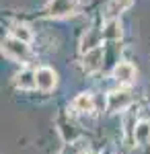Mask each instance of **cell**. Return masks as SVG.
Wrapping results in <instances>:
<instances>
[{
  "instance_id": "6da1fadb",
  "label": "cell",
  "mask_w": 150,
  "mask_h": 154,
  "mask_svg": "<svg viewBox=\"0 0 150 154\" xmlns=\"http://www.w3.org/2000/svg\"><path fill=\"white\" fill-rule=\"evenodd\" d=\"M78 11V0H49L45 6V17L49 19H66Z\"/></svg>"
},
{
  "instance_id": "7a4b0ae2",
  "label": "cell",
  "mask_w": 150,
  "mask_h": 154,
  "mask_svg": "<svg viewBox=\"0 0 150 154\" xmlns=\"http://www.w3.org/2000/svg\"><path fill=\"white\" fill-rule=\"evenodd\" d=\"M2 54L14 62H27L31 51H29V43H23L14 37H6L2 41Z\"/></svg>"
},
{
  "instance_id": "3957f363",
  "label": "cell",
  "mask_w": 150,
  "mask_h": 154,
  "mask_svg": "<svg viewBox=\"0 0 150 154\" xmlns=\"http://www.w3.org/2000/svg\"><path fill=\"white\" fill-rule=\"evenodd\" d=\"M130 105H132V93L126 91V88L111 91V93L107 95V113H119V111H126Z\"/></svg>"
},
{
  "instance_id": "277c9868",
  "label": "cell",
  "mask_w": 150,
  "mask_h": 154,
  "mask_svg": "<svg viewBox=\"0 0 150 154\" xmlns=\"http://www.w3.org/2000/svg\"><path fill=\"white\" fill-rule=\"evenodd\" d=\"M35 78H37V88L43 91V93L54 91L56 84H58V74L52 70V68H47V66H41L39 70L35 72Z\"/></svg>"
},
{
  "instance_id": "5b68a950",
  "label": "cell",
  "mask_w": 150,
  "mask_h": 154,
  "mask_svg": "<svg viewBox=\"0 0 150 154\" xmlns=\"http://www.w3.org/2000/svg\"><path fill=\"white\" fill-rule=\"evenodd\" d=\"M113 80H117L119 84H130L136 80V68L130 62H117L113 72H111Z\"/></svg>"
},
{
  "instance_id": "8992f818",
  "label": "cell",
  "mask_w": 150,
  "mask_h": 154,
  "mask_svg": "<svg viewBox=\"0 0 150 154\" xmlns=\"http://www.w3.org/2000/svg\"><path fill=\"white\" fill-rule=\"evenodd\" d=\"M103 58H105L103 48L91 49V51H86L84 58H82V68H84L86 72H97L101 66H103Z\"/></svg>"
},
{
  "instance_id": "52a82bcc",
  "label": "cell",
  "mask_w": 150,
  "mask_h": 154,
  "mask_svg": "<svg viewBox=\"0 0 150 154\" xmlns=\"http://www.w3.org/2000/svg\"><path fill=\"white\" fill-rule=\"evenodd\" d=\"M101 41H103V31H99V29H89V31L84 33V37H82V41H80V51L86 54V51H91V49L101 48Z\"/></svg>"
},
{
  "instance_id": "ba28073f",
  "label": "cell",
  "mask_w": 150,
  "mask_h": 154,
  "mask_svg": "<svg viewBox=\"0 0 150 154\" xmlns=\"http://www.w3.org/2000/svg\"><path fill=\"white\" fill-rule=\"evenodd\" d=\"M134 4V0H109L107 8H105V19L107 21H113L117 19L121 12H126L130 6Z\"/></svg>"
},
{
  "instance_id": "9c48e42d",
  "label": "cell",
  "mask_w": 150,
  "mask_h": 154,
  "mask_svg": "<svg viewBox=\"0 0 150 154\" xmlns=\"http://www.w3.org/2000/svg\"><path fill=\"white\" fill-rule=\"evenodd\" d=\"M14 84L17 88L21 91H31V88H37V78H35L33 70H21L17 76H14Z\"/></svg>"
},
{
  "instance_id": "30bf717a",
  "label": "cell",
  "mask_w": 150,
  "mask_h": 154,
  "mask_svg": "<svg viewBox=\"0 0 150 154\" xmlns=\"http://www.w3.org/2000/svg\"><path fill=\"white\" fill-rule=\"evenodd\" d=\"M72 107L78 113H92L95 111V99H92L91 93H80V95H76Z\"/></svg>"
},
{
  "instance_id": "8fae6325",
  "label": "cell",
  "mask_w": 150,
  "mask_h": 154,
  "mask_svg": "<svg viewBox=\"0 0 150 154\" xmlns=\"http://www.w3.org/2000/svg\"><path fill=\"white\" fill-rule=\"evenodd\" d=\"M121 35H123V31H121V23H119V19H113V21H107V23H105L103 39H107V41H119Z\"/></svg>"
},
{
  "instance_id": "7c38bea8",
  "label": "cell",
  "mask_w": 150,
  "mask_h": 154,
  "mask_svg": "<svg viewBox=\"0 0 150 154\" xmlns=\"http://www.w3.org/2000/svg\"><path fill=\"white\" fill-rule=\"evenodd\" d=\"M134 142L138 144H148L150 142V119H140L136 123V131H134Z\"/></svg>"
},
{
  "instance_id": "4fadbf2b",
  "label": "cell",
  "mask_w": 150,
  "mask_h": 154,
  "mask_svg": "<svg viewBox=\"0 0 150 154\" xmlns=\"http://www.w3.org/2000/svg\"><path fill=\"white\" fill-rule=\"evenodd\" d=\"M11 37L23 41V43H31V41H33V33H31V29H29L27 25H14L11 29Z\"/></svg>"
}]
</instances>
